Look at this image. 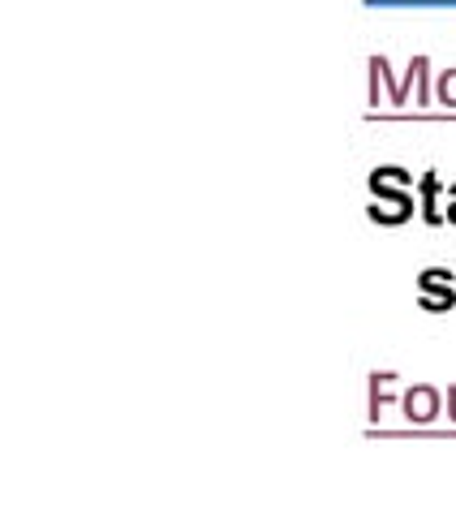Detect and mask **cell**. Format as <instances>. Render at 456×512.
I'll use <instances>...</instances> for the list:
<instances>
[{
  "label": "cell",
  "mask_w": 456,
  "mask_h": 512,
  "mask_svg": "<svg viewBox=\"0 0 456 512\" xmlns=\"http://www.w3.org/2000/svg\"><path fill=\"white\" fill-rule=\"evenodd\" d=\"M413 190H418V181H413L405 168H375L370 173V207H366V216L383 224V229H396V224H405L413 211Z\"/></svg>",
  "instance_id": "cell-1"
},
{
  "label": "cell",
  "mask_w": 456,
  "mask_h": 512,
  "mask_svg": "<svg viewBox=\"0 0 456 512\" xmlns=\"http://www.w3.org/2000/svg\"><path fill=\"white\" fill-rule=\"evenodd\" d=\"M401 409H405V418H409V422L426 426V422H435V418H439V409H444V396H439L431 383H418V388L401 392Z\"/></svg>",
  "instance_id": "cell-2"
},
{
  "label": "cell",
  "mask_w": 456,
  "mask_h": 512,
  "mask_svg": "<svg viewBox=\"0 0 456 512\" xmlns=\"http://www.w3.org/2000/svg\"><path fill=\"white\" fill-rule=\"evenodd\" d=\"M418 194H422V220L426 224H431V229H439V224H444V211H439V194H444V190H439V173H422L418 177Z\"/></svg>",
  "instance_id": "cell-3"
},
{
  "label": "cell",
  "mask_w": 456,
  "mask_h": 512,
  "mask_svg": "<svg viewBox=\"0 0 456 512\" xmlns=\"http://www.w3.org/2000/svg\"><path fill=\"white\" fill-rule=\"evenodd\" d=\"M392 388H396V375H392V371L370 375V418H375V422H379V414H383V405L392 401Z\"/></svg>",
  "instance_id": "cell-4"
},
{
  "label": "cell",
  "mask_w": 456,
  "mask_h": 512,
  "mask_svg": "<svg viewBox=\"0 0 456 512\" xmlns=\"http://www.w3.org/2000/svg\"><path fill=\"white\" fill-rule=\"evenodd\" d=\"M418 293H456V272H448V267H426L418 276Z\"/></svg>",
  "instance_id": "cell-5"
},
{
  "label": "cell",
  "mask_w": 456,
  "mask_h": 512,
  "mask_svg": "<svg viewBox=\"0 0 456 512\" xmlns=\"http://www.w3.org/2000/svg\"><path fill=\"white\" fill-rule=\"evenodd\" d=\"M435 99L439 104H448V108H456V69H444V74L435 78Z\"/></svg>",
  "instance_id": "cell-6"
},
{
  "label": "cell",
  "mask_w": 456,
  "mask_h": 512,
  "mask_svg": "<svg viewBox=\"0 0 456 512\" xmlns=\"http://www.w3.org/2000/svg\"><path fill=\"white\" fill-rule=\"evenodd\" d=\"M418 306L431 310V315H444V310L456 306V293H418Z\"/></svg>",
  "instance_id": "cell-7"
},
{
  "label": "cell",
  "mask_w": 456,
  "mask_h": 512,
  "mask_svg": "<svg viewBox=\"0 0 456 512\" xmlns=\"http://www.w3.org/2000/svg\"><path fill=\"white\" fill-rule=\"evenodd\" d=\"M444 220L456 224V186H448V207H444Z\"/></svg>",
  "instance_id": "cell-8"
},
{
  "label": "cell",
  "mask_w": 456,
  "mask_h": 512,
  "mask_svg": "<svg viewBox=\"0 0 456 512\" xmlns=\"http://www.w3.org/2000/svg\"><path fill=\"white\" fill-rule=\"evenodd\" d=\"M444 409H448V418L456 422V388H448V396H444Z\"/></svg>",
  "instance_id": "cell-9"
}]
</instances>
